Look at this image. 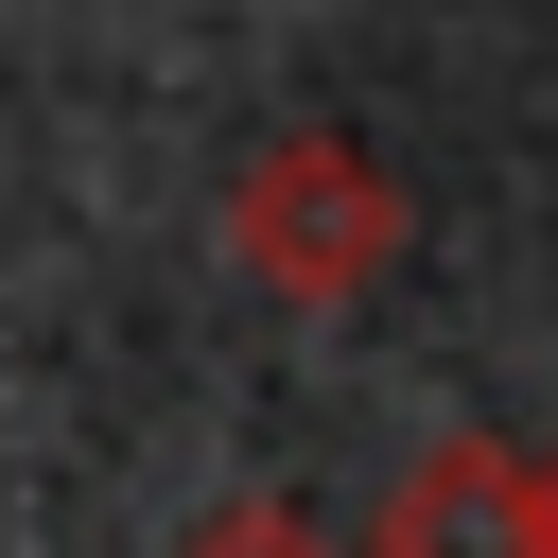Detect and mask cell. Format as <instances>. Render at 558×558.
<instances>
[{"mask_svg": "<svg viewBox=\"0 0 558 558\" xmlns=\"http://www.w3.org/2000/svg\"><path fill=\"white\" fill-rule=\"evenodd\" d=\"M523 471H541V541H558V453H523Z\"/></svg>", "mask_w": 558, "mask_h": 558, "instance_id": "4", "label": "cell"}, {"mask_svg": "<svg viewBox=\"0 0 558 558\" xmlns=\"http://www.w3.org/2000/svg\"><path fill=\"white\" fill-rule=\"evenodd\" d=\"M174 558H331V541H314L296 506H209V523H192Z\"/></svg>", "mask_w": 558, "mask_h": 558, "instance_id": "3", "label": "cell"}, {"mask_svg": "<svg viewBox=\"0 0 558 558\" xmlns=\"http://www.w3.org/2000/svg\"><path fill=\"white\" fill-rule=\"evenodd\" d=\"M366 558H558V541H541V471H523V436H436V453L384 488Z\"/></svg>", "mask_w": 558, "mask_h": 558, "instance_id": "2", "label": "cell"}, {"mask_svg": "<svg viewBox=\"0 0 558 558\" xmlns=\"http://www.w3.org/2000/svg\"><path fill=\"white\" fill-rule=\"evenodd\" d=\"M384 244H401V192H384V157L331 140V122L262 140V157L227 174V262H244L262 296H296V314H349V296L384 279Z\"/></svg>", "mask_w": 558, "mask_h": 558, "instance_id": "1", "label": "cell"}]
</instances>
